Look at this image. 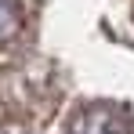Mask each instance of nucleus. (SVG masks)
Wrapping results in <instances>:
<instances>
[{"label": "nucleus", "mask_w": 134, "mask_h": 134, "mask_svg": "<svg viewBox=\"0 0 134 134\" xmlns=\"http://www.w3.org/2000/svg\"><path fill=\"white\" fill-rule=\"evenodd\" d=\"M0 134H25V131H18V127H0Z\"/></svg>", "instance_id": "3"}, {"label": "nucleus", "mask_w": 134, "mask_h": 134, "mask_svg": "<svg viewBox=\"0 0 134 134\" xmlns=\"http://www.w3.org/2000/svg\"><path fill=\"white\" fill-rule=\"evenodd\" d=\"M65 134H134V120L123 105L112 102H91L72 116Z\"/></svg>", "instance_id": "1"}, {"label": "nucleus", "mask_w": 134, "mask_h": 134, "mask_svg": "<svg viewBox=\"0 0 134 134\" xmlns=\"http://www.w3.org/2000/svg\"><path fill=\"white\" fill-rule=\"evenodd\" d=\"M22 25V0H0V47L11 44Z\"/></svg>", "instance_id": "2"}]
</instances>
